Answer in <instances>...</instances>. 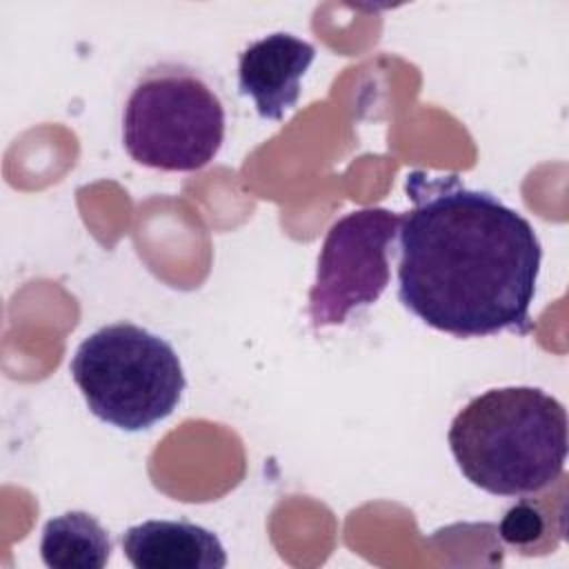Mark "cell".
I'll list each match as a JSON object with an SVG mask.
<instances>
[{
    "label": "cell",
    "instance_id": "cell-1",
    "mask_svg": "<svg viewBox=\"0 0 569 569\" xmlns=\"http://www.w3.org/2000/svg\"><path fill=\"white\" fill-rule=\"evenodd\" d=\"M400 216L398 298L425 325L456 338L527 333L542 260L536 229L458 176L409 171Z\"/></svg>",
    "mask_w": 569,
    "mask_h": 569
},
{
    "label": "cell",
    "instance_id": "cell-2",
    "mask_svg": "<svg viewBox=\"0 0 569 569\" xmlns=\"http://www.w3.org/2000/svg\"><path fill=\"white\" fill-rule=\"evenodd\" d=\"M447 440L471 485L493 496H527L565 469L567 411L538 387L489 389L456 413Z\"/></svg>",
    "mask_w": 569,
    "mask_h": 569
},
{
    "label": "cell",
    "instance_id": "cell-3",
    "mask_svg": "<svg viewBox=\"0 0 569 569\" xmlns=\"http://www.w3.org/2000/svg\"><path fill=\"white\" fill-rule=\"evenodd\" d=\"M69 371L89 411L122 431H142L171 416L187 387L176 349L127 320L87 336Z\"/></svg>",
    "mask_w": 569,
    "mask_h": 569
},
{
    "label": "cell",
    "instance_id": "cell-4",
    "mask_svg": "<svg viewBox=\"0 0 569 569\" xmlns=\"http://www.w3.org/2000/svg\"><path fill=\"white\" fill-rule=\"evenodd\" d=\"M224 107L191 67L158 62L133 82L122 111V144L144 167L198 171L224 142Z\"/></svg>",
    "mask_w": 569,
    "mask_h": 569
},
{
    "label": "cell",
    "instance_id": "cell-5",
    "mask_svg": "<svg viewBox=\"0 0 569 569\" xmlns=\"http://www.w3.org/2000/svg\"><path fill=\"white\" fill-rule=\"evenodd\" d=\"M398 227L400 216L385 207L351 211L329 227L309 289L313 329L342 325L351 311L382 296L389 284V249Z\"/></svg>",
    "mask_w": 569,
    "mask_h": 569
},
{
    "label": "cell",
    "instance_id": "cell-6",
    "mask_svg": "<svg viewBox=\"0 0 569 569\" xmlns=\"http://www.w3.org/2000/svg\"><path fill=\"white\" fill-rule=\"evenodd\" d=\"M316 47L293 33L276 31L247 44L238 58V89L264 120H282L300 98V78Z\"/></svg>",
    "mask_w": 569,
    "mask_h": 569
},
{
    "label": "cell",
    "instance_id": "cell-7",
    "mask_svg": "<svg viewBox=\"0 0 569 569\" xmlns=\"http://www.w3.org/2000/svg\"><path fill=\"white\" fill-rule=\"evenodd\" d=\"M120 545L136 569H222L227 565L220 538L187 520H144L129 527Z\"/></svg>",
    "mask_w": 569,
    "mask_h": 569
},
{
    "label": "cell",
    "instance_id": "cell-8",
    "mask_svg": "<svg viewBox=\"0 0 569 569\" xmlns=\"http://www.w3.org/2000/svg\"><path fill=\"white\" fill-rule=\"evenodd\" d=\"M40 558L51 569H102L111 558V538L91 513L67 511L42 527Z\"/></svg>",
    "mask_w": 569,
    "mask_h": 569
},
{
    "label": "cell",
    "instance_id": "cell-9",
    "mask_svg": "<svg viewBox=\"0 0 569 569\" xmlns=\"http://www.w3.org/2000/svg\"><path fill=\"white\" fill-rule=\"evenodd\" d=\"M545 513L540 505L531 500H520L513 507H509L498 525L500 538L522 553H533V549H540V542L545 540Z\"/></svg>",
    "mask_w": 569,
    "mask_h": 569
}]
</instances>
